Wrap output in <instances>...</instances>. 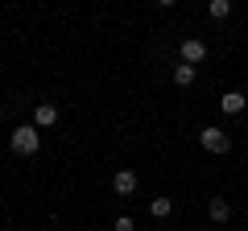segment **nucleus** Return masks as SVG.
I'll return each instance as SVG.
<instances>
[{
    "label": "nucleus",
    "mask_w": 248,
    "mask_h": 231,
    "mask_svg": "<svg viewBox=\"0 0 248 231\" xmlns=\"http://www.w3.org/2000/svg\"><path fill=\"white\" fill-rule=\"evenodd\" d=\"M9 149L21 153V157H33V153L42 149V128H37V124H21V128H13V132H9Z\"/></svg>",
    "instance_id": "obj_1"
},
{
    "label": "nucleus",
    "mask_w": 248,
    "mask_h": 231,
    "mask_svg": "<svg viewBox=\"0 0 248 231\" xmlns=\"http://www.w3.org/2000/svg\"><path fill=\"white\" fill-rule=\"evenodd\" d=\"M199 144H203L207 153H228L232 149V136L223 132V128H203V132H199Z\"/></svg>",
    "instance_id": "obj_2"
},
{
    "label": "nucleus",
    "mask_w": 248,
    "mask_h": 231,
    "mask_svg": "<svg viewBox=\"0 0 248 231\" xmlns=\"http://www.w3.org/2000/svg\"><path fill=\"white\" fill-rule=\"evenodd\" d=\"M203 58H207V42H203V37H186V42H182V62L199 66Z\"/></svg>",
    "instance_id": "obj_3"
},
{
    "label": "nucleus",
    "mask_w": 248,
    "mask_h": 231,
    "mask_svg": "<svg viewBox=\"0 0 248 231\" xmlns=\"http://www.w3.org/2000/svg\"><path fill=\"white\" fill-rule=\"evenodd\" d=\"M244 103H248L244 91H223V95H219V112L223 116H240V112H244Z\"/></svg>",
    "instance_id": "obj_4"
},
{
    "label": "nucleus",
    "mask_w": 248,
    "mask_h": 231,
    "mask_svg": "<svg viewBox=\"0 0 248 231\" xmlns=\"http://www.w3.org/2000/svg\"><path fill=\"white\" fill-rule=\"evenodd\" d=\"M112 190H116L120 198H133V194H137V173H133V169H120V173L112 178Z\"/></svg>",
    "instance_id": "obj_5"
},
{
    "label": "nucleus",
    "mask_w": 248,
    "mask_h": 231,
    "mask_svg": "<svg viewBox=\"0 0 248 231\" xmlns=\"http://www.w3.org/2000/svg\"><path fill=\"white\" fill-rule=\"evenodd\" d=\"M33 124L37 128H54V124H58V107H54V103H37L33 107Z\"/></svg>",
    "instance_id": "obj_6"
},
{
    "label": "nucleus",
    "mask_w": 248,
    "mask_h": 231,
    "mask_svg": "<svg viewBox=\"0 0 248 231\" xmlns=\"http://www.w3.org/2000/svg\"><path fill=\"white\" fill-rule=\"evenodd\" d=\"M207 215H211L215 223H228V219H232V206H228V198H211V202H207Z\"/></svg>",
    "instance_id": "obj_7"
},
{
    "label": "nucleus",
    "mask_w": 248,
    "mask_h": 231,
    "mask_svg": "<svg viewBox=\"0 0 248 231\" xmlns=\"http://www.w3.org/2000/svg\"><path fill=\"white\" fill-rule=\"evenodd\" d=\"M174 83H178V87H190V83H195V66H190V62H178L174 66Z\"/></svg>",
    "instance_id": "obj_8"
},
{
    "label": "nucleus",
    "mask_w": 248,
    "mask_h": 231,
    "mask_svg": "<svg viewBox=\"0 0 248 231\" xmlns=\"http://www.w3.org/2000/svg\"><path fill=\"white\" fill-rule=\"evenodd\" d=\"M207 13H211L215 21H228V13H232V0H207Z\"/></svg>",
    "instance_id": "obj_9"
},
{
    "label": "nucleus",
    "mask_w": 248,
    "mask_h": 231,
    "mask_svg": "<svg viewBox=\"0 0 248 231\" xmlns=\"http://www.w3.org/2000/svg\"><path fill=\"white\" fill-rule=\"evenodd\" d=\"M149 211L157 215V219H170V215H174V198H153Z\"/></svg>",
    "instance_id": "obj_10"
},
{
    "label": "nucleus",
    "mask_w": 248,
    "mask_h": 231,
    "mask_svg": "<svg viewBox=\"0 0 248 231\" xmlns=\"http://www.w3.org/2000/svg\"><path fill=\"white\" fill-rule=\"evenodd\" d=\"M112 231H137V223H133V219H128V215H120V219H116V223H112Z\"/></svg>",
    "instance_id": "obj_11"
},
{
    "label": "nucleus",
    "mask_w": 248,
    "mask_h": 231,
    "mask_svg": "<svg viewBox=\"0 0 248 231\" xmlns=\"http://www.w3.org/2000/svg\"><path fill=\"white\" fill-rule=\"evenodd\" d=\"M157 4H166V9H170V4H178V0H157Z\"/></svg>",
    "instance_id": "obj_12"
},
{
    "label": "nucleus",
    "mask_w": 248,
    "mask_h": 231,
    "mask_svg": "<svg viewBox=\"0 0 248 231\" xmlns=\"http://www.w3.org/2000/svg\"><path fill=\"white\" fill-rule=\"evenodd\" d=\"M244 95H248V87H244Z\"/></svg>",
    "instance_id": "obj_13"
}]
</instances>
